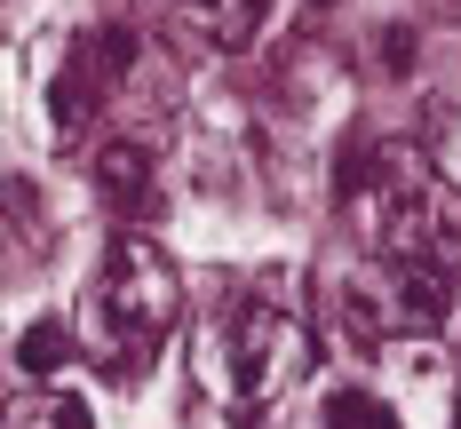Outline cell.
<instances>
[{"label":"cell","mask_w":461,"mask_h":429,"mask_svg":"<svg viewBox=\"0 0 461 429\" xmlns=\"http://www.w3.org/2000/svg\"><path fill=\"white\" fill-rule=\"evenodd\" d=\"M176 310H184L176 255L143 231H120L88 286V302H80V350L112 381H143L151 358L167 350V334H176Z\"/></svg>","instance_id":"6da1fadb"},{"label":"cell","mask_w":461,"mask_h":429,"mask_svg":"<svg viewBox=\"0 0 461 429\" xmlns=\"http://www.w3.org/2000/svg\"><path fill=\"white\" fill-rule=\"evenodd\" d=\"M311 366V294L303 279L271 263L230 294L207 326V374L230 406H271L286 381Z\"/></svg>","instance_id":"7a4b0ae2"},{"label":"cell","mask_w":461,"mask_h":429,"mask_svg":"<svg viewBox=\"0 0 461 429\" xmlns=\"http://www.w3.org/2000/svg\"><path fill=\"white\" fill-rule=\"evenodd\" d=\"M358 231L374 238L382 263H429V271H446V279L461 271V199L421 151H406V143L374 151L366 199H358Z\"/></svg>","instance_id":"3957f363"},{"label":"cell","mask_w":461,"mask_h":429,"mask_svg":"<svg viewBox=\"0 0 461 429\" xmlns=\"http://www.w3.org/2000/svg\"><path fill=\"white\" fill-rule=\"evenodd\" d=\"M128 56H136V40L128 32H80V40L56 56V72H48V88H41V128L56 151H80L88 143V120L104 112V88L128 72Z\"/></svg>","instance_id":"277c9868"},{"label":"cell","mask_w":461,"mask_h":429,"mask_svg":"<svg viewBox=\"0 0 461 429\" xmlns=\"http://www.w3.org/2000/svg\"><path fill=\"white\" fill-rule=\"evenodd\" d=\"M366 310H374V342L438 334L446 310H454V279L429 271V263H382V286H366Z\"/></svg>","instance_id":"5b68a950"},{"label":"cell","mask_w":461,"mask_h":429,"mask_svg":"<svg viewBox=\"0 0 461 429\" xmlns=\"http://www.w3.org/2000/svg\"><path fill=\"white\" fill-rule=\"evenodd\" d=\"M48 231H56V215H48V191L24 183V175H0V279H16V271H32L48 255Z\"/></svg>","instance_id":"8992f818"},{"label":"cell","mask_w":461,"mask_h":429,"mask_svg":"<svg viewBox=\"0 0 461 429\" xmlns=\"http://www.w3.org/2000/svg\"><path fill=\"white\" fill-rule=\"evenodd\" d=\"M95 191H104V207L112 215H159V183H151V151L143 143H104V159H95Z\"/></svg>","instance_id":"52a82bcc"},{"label":"cell","mask_w":461,"mask_h":429,"mask_svg":"<svg viewBox=\"0 0 461 429\" xmlns=\"http://www.w3.org/2000/svg\"><path fill=\"white\" fill-rule=\"evenodd\" d=\"M176 16H184L207 48H247L255 32H263L271 0H176Z\"/></svg>","instance_id":"ba28073f"},{"label":"cell","mask_w":461,"mask_h":429,"mask_svg":"<svg viewBox=\"0 0 461 429\" xmlns=\"http://www.w3.org/2000/svg\"><path fill=\"white\" fill-rule=\"evenodd\" d=\"M0 429H95L88 422V406L72 398V389H24L16 406H0Z\"/></svg>","instance_id":"9c48e42d"},{"label":"cell","mask_w":461,"mask_h":429,"mask_svg":"<svg viewBox=\"0 0 461 429\" xmlns=\"http://www.w3.org/2000/svg\"><path fill=\"white\" fill-rule=\"evenodd\" d=\"M64 358H72V334L56 326V318H32V326L16 334V366L24 374H56Z\"/></svg>","instance_id":"30bf717a"},{"label":"cell","mask_w":461,"mask_h":429,"mask_svg":"<svg viewBox=\"0 0 461 429\" xmlns=\"http://www.w3.org/2000/svg\"><path fill=\"white\" fill-rule=\"evenodd\" d=\"M319 429H398V414H390L382 398H366V389H334Z\"/></svg>","instance_id":"8fae6325"},{"label":"cell","mask_w":461,"mask_h":429,"mask_svg":"<svg viewBox=\"0 0 461 429\" xmlns=\"http://www.w3.org/2000/svg\"><path fill=\"white\" fill-rule=\"evenodd\" d=\"M406 48H414V40H406V32H382V72H406V64H414Z\"/></svg>","instance_id":"7c38bea8"},{"label":"cell","mask_w":461,"mask_h":429,"mask_svg":"<svg viewBox=\"0 0 461 429\" xmlns=\"http://www.w3.org/2000/svg\"><path fill=\"white\" fill-rule=\"evenodd\" d=\"M454 429H461V398H454Z\"/></svg>","instance_id":"4fadbf2b"},{"label":"cell","mask_w":461,"mask_h":429,"mask_svg":"<svg viewBox=\"0 0 461 429\" xmlns=\"http://www.w3.org/2000/svg\"><path fill=\"white\" fill-rule=\"evenodd\" d=\"M311 8H334V0H311Z\"/></svg>","instance_id":"5bb4252c"}]
</instances>
